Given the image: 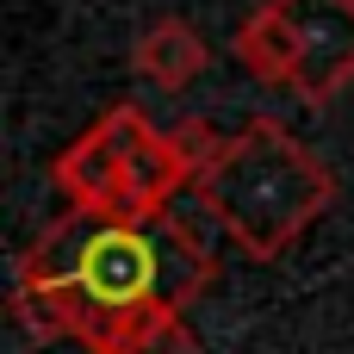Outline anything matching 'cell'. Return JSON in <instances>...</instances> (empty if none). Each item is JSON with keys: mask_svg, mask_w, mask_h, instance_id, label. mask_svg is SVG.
<instances>
[{"mask_svg": "<svg viewBox=\"0 0 354 354\" xmlns=\"http://www.w3.org/2000/svg\"><path fill=\"white\" fill-rule=\"evenodd\" d=\"M212 274H218L212 249L174 212L156 224H100L68 212L12 261V280L68 286L100 311H137V305L187 311L212 286Z\"/></svg>", "mask_w": 354, "mask_h": 354, "instance_id": "obj_1", "label": "cell"}, {"mask_svg": "<svg viewBox=\"0 0 354 354\" xmlns=\"http://www.w3.org/2000/svg\"><path fill=\"white\" fill-rule=\"evenodd\" d=\"M193 199L236 243V255L280 261L330 212L336 180L305 137H292L274 112H255L236 137H224V156L193 180Z\"/></svg>", "mask_w": 354, "mask_h": 354, "instance_id": "obj_2", "label": "cell"}, {"mask_svg": "<svg viewBox=\"0 0 354 354\" xmlns=\"http://www.w3.org/2000/svg\"><path fill=\"white\" fill-rule=\"evenodd\" d=\"M299 31V81L292 93L324 112L354 81V0H274Z\"/></svg>", "mask_w": 354, "mask_h": 354, "instance_id": "obj_3", "label": "cell"}, {"mask_svg": "<svg viewBox=\"0 0 354 354\" xmlns=\"http://www.w3.org/2000/svg\"><path fill=\"white\" fill-rule=\"evenodd\" d=\"M131 68H137L149 87L180 93V87H193V81L212 68V44L199 37L193 19L162 12V19H149V25L137 31V44H131Z\"/></svg>", "mask_w": 354, "mask_h": 354, "instance_id": "obj_4", "label": "cell"}, {"mask_svg": "<svg viewBox=\"0 0 354 354\" xmlns=\"http://www.w3.org/2000/svg\"><path fill=\"white\" fill-rule=\"evenodd\" d=\"M230 56H236L255 81H268V87H292V81H299V31H292V19H286L274 0H261V6L236 25Z\"/></svg>", "mask_w": 354, "mask_h": 354, "instance_id": "obj_5", "label": "cell"}, {"mask_svg": "<svg viewBox=\"0 0 354 354\" xmlns=\"http://www.w3.org/2000/svg\"><path fill=\"white\" fill-rule=\"evenodd\" d=\"M6 311H12V324H19L31 342H56V336H68L62 292H56V286H44V280H12V292H6Z\"/></svg>", "mask_w": 354, "mask_h": 354, "instance_id": "obj_6", "label": "cell"}]
</instances>
